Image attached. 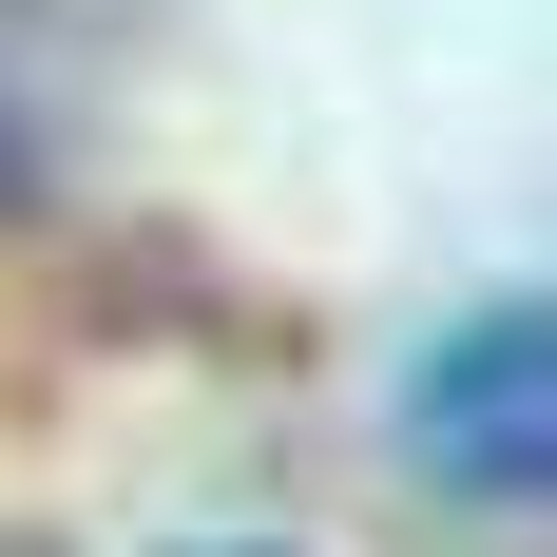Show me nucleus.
Segmentation results:
<instances>
[{"mask_svg":"<svg viewBox=\"0 0 557 557\" xmlns=\"http://www.w3.org/2000/svg\"><path fill=\"white\" fill-rule=\"evenodd\" d=\"M404 443H423V481L443 500H539L557 481V346H539V308H461L423 366H404Z\"/></svg>","mask_w":557,"mask_h":557,"instance_id":"nucleus-1","label":"nucleus"}]
</instances>
